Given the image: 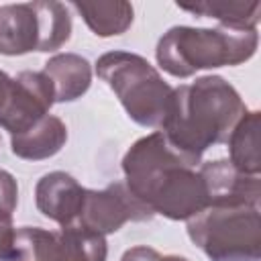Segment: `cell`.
<instances>
[{"instance_id": "cell-1", "label": "cell", "mask_w": 261, "mask_h": 261, "mask_svg": "<svg viewBox=\"0 0 261 261\" xmlns=\"http://www.w3.org/2000/svg\"><path fill=\"white\" fill-rule=\"evenodd\" d=\"M126 188L153 212L169 220H190L208 206L198 165L181 157L153 130L137 139L122 157Z\"/></svg>"}, {"instance_id": "cell-2", "label": "cell", "mask_w": 261, "mask_h": 261, "mask_svg": "<svg viewBox=\"0 0 261 261\" xmlns=\"http://www.w3.org/2000/svg\"><path fill=\"white\" fill-rule=\"evenodd\" d=\"M245 112L247 106L232 84L220 75H202L173 88L159 130L181 157L200 165L210 147L226 143Z\"/></svg>"}, {"instance_id": "cell-3", "label": "cell", "mask_w": 261, "mask_h": 261, "mask_svg": "<svg viewBox=\"0 0 261 261\" xmlns=\"http://www.w3.org/2000/svg\"><path fill=\"white\" fill-rule=\"evenodd\" d=\"M259 45L257 31L200 29L177 24L161 35L155 47L157 65L173 77L186 80L202 69L234 67L249 61Z\"/></svg>"}, {"instance_id": "cell-4", "label": "cell", "mask_w": 261, "mask_h": 261, "mask_svg": "<svg viewBox=\"0 0 261 261\" xmlns=\"http://www.w3.org/2000/svg\"><path fill=\"white\" fill-rule=\"evenodd\" d=\"M96 73L114 92L130 120L161 128L173 88L145 57L128 51H108L98 57Z\"/></svg>"}, {"instance_id": "cell-5", "label": "cell", "mask_w": 261, "mask_h": 261, "mask_svg": "<svg viewBox=\"0 0 261 261\" xmlns=\"http://www.w3.org/2000/svg\"><path fill=\"white\" fill-rule=\"evenodd\" d=\"M188 222V237L210 261H259L261 212L253 204H210Z\"/></svg>"}, {"instance_id": "cell-6", "label": "cell", "mask_w": 261, "mask_h": 261, "mask_svg": "<svg viewBox=\"0 0 261 261\" xmlns=\"http://www.w3.org/2000/svg\"><path fill=\"white\" fill-rule=\"evenodd\" d=\"M71 37V16L65 4L35 0L0 6V55L57 51Z\"/></svg>"}, {"instance_id": "cell-7", "label": "cell", "mask_w": 261, "mask_h": 261, "mask_svg": "<svg viewBox=\"0 0 261 261\" xmlns=\"http://www.w3.org/2000/svg\"><path fill=\"white\" fill-rule=\"evenodd\" d=\"M155 214L126 188L124 181H112L102 190H88L75 224L98 234H112L126 222H145Z\"/></svg>"}, {"instance_id": "cell-8", "label": "cell", "mask_w": 261, "mask_h": 261, "mask_svg": "<svg viewBox=\"0 0 261 261\" xmlns=\"http://www.w3.org/2000/svg\"><path fill=\"white\" fill-rule=\"evenodd\" d=\"M55 104L49 77L43 71H20L12 77L8 104L0 116V126L12 135H20L45 118Z\"/></svg>"}, {"instance_id": "cell-9", "label": "cell", "mask_w": 261, "mask_h": 261, "mask_svg": "<svg viewBox=\"0 0 261 261\" xmlns=\"http://www.w3.org/2000/svg\"><path fill=\"white\" fill-rule=\"evenodd\" d=\"M204 179L208 206L210 204H253L261 202V179L259 175H247L239 171L228 159L206 161L198 165Z\"/></svg>"}, {"instance_id": "cell-10", "label": "cell", "mask_w": 261, "mask_h": 261, "mask_svg": "<svg viewBox=\"0 0 261 261\" xmlns=\"http://www.w3.org/2000/svg\"><path fill=\"white\" fill-rule=\"evenodd\" d=\"M84 196L86 188L65 171H49L35 186L37 210L59 226H67L77 220Z\"/></svg>"}, {"instance_id": "cell-11", "label": "cell", "mask_w": 261, "mask_h": 261, "mask_svg": "<svg viewBox=\"0 0 261 261\" xmlns=\"http://www.w3.org/2000/svg\"><path fill=\"white\" fill-rule=\"evenodd\" d=\"M55 94V102H73L82 98L92 84V65L77 53H57L43 65Z\"/></svg>"}, {"instance_id": "cell-12", "label": "cell", "mask_w": 261, "mask_h": 261, "mask_svg": "<svg viewBox=\"0 0 261 261\" xmlns=\"http://www.w3.org/2000/svg\"><path fill=\"white\" fill-rule=\"evenodd\" d=\"M67 141V126L59 116L47 114L20 135L10 137V149L27 161H43L57 155Z\"/></svg>"}, {"instance_id": "cell-13", "label": "cell", "mask_w": 261, "mask_h": 261, "mask_svg": "<svg viewBox=\"0 0 261 261\" xmlns=\"http://www.w3.org/2000/svg\"><path fill=\"white\" fill-rule=\"evenodd\" d=\"M179 10L202 18H214L222 29L230 31H257L259 22V0H200L194 4H177Z\"/></svg>"}, {"instance_id": "cell-14", "label": "cell", "mask_w": 261, "mask_h": 261, "mask_svg": "<svg viewBox=\"0 0 261 261\" xmlns=\"http://www.w3.org/2000/svg\"><path fill=\"white\" fill-rule=\"evenodd\" d=\"M82 20L96 37H116L128 31L135 18L130 2L108 0V2H71Z\"/></svg>"}, {"instance_id": "cell-15", "label": "cell", "mask_w": 261, "mask_h": 261, "mask_svg": "<svg viewBox=\"0 0 261 261\" xmlns=\"http://www.w3.org/2000/svg\"><path fill=\"white\" fill-rule=\"evenodd\" d=\"M259 122L261 112L259 110H247L241 120L234 124L230 137L226 139L230 163L247 173V175H259L261 171V155H259Z\"/></svg>"}, {"instance_id": "cell-16", "label": "cell", "mask_w": 261, "mask_h": 261, "mask_svg": "<svg viewBox=\"0 0 261 261\" xmlns=\"http://www.w3.org/2000/svg\"><path fill=\"white\" fill-rule=\"evenodd\" d=\"M108 243L104 234L80 224L61 226L57 232V261H106Z\"/></svg>"}, {"instance_id": "cell-17", "label": "cell", "mask_w": 261, "mask_h": 261, "mask_svg": "<svg viewBox=\"0 0 261 261\" xmlns=\"http://www.w3.org/2000/svg\"><path fill=\"white\" fill-rule=\"evenodd\" d=\"M8 261H57V232L41 226L16 228Z\"/></svg>"}, {"instance_id": "cell-18", "label": "cell", "mask_w": 261, "mask_h": 261, "mask_svg": "<svg viewBox=\"0 0 261 261\" xmlns=\"http://www.w3.org/2000/svg\"><path fill=\"white\" fill-rule=\"evenodd\" d=\"M18 204V186L10 171L0 169V212L14 214Z\"/></svg>"}, {"instance_id": "cell-19", "label": "cell", "mask_w": 261, "mask_h": 261, "mask_svg": "<svg viewBox=\"0 0 261 261\" xmlns=\"http://www.w3.org/2000/svg\"><path fill=\"white\" fill-rule=\"evenodd\" d=\"M14 230L16 228L12 226V216L0 212V261H8V257H10Z\"/></svg>"}, {"instance_id": "cell-20", "label": "cell", "mask_w": 261, "mask_h": 261, "mask_svg": "<svg viewBox=\"0 0 261 261\" xmlns=\"http://www.w3.org/2000/svg\"><path fill=\"white\" fill-rule=\"evenodd\" d=\"M159 253L151 247H145V245H139V247H133L128 251H124V255L120 257V261H159Z\"/></svg>"}, {"instance_id": "cell-21", "label": "cell", "mask_w": 261, "mask_h": 261, "mask_svg": "<svg viewBox=\"0 0 261 261\" xmlns=\"http://www.w3.org/2000/svg\"><path fill=\"white\" fill-rule=\"evenodd\" d=\"M10 90H12V77L0 69V116L8 104V98H10Z\"/></svg>"}, {"instance_id": "cell-22", "label": "cell", "mask_w": 261, "mask_h": 261, "mask_svg": "<svg viewBox=\"0 0 261 261\" xmlns=\"http://www.w3.org/2000/svg\"><path fill=\"white\" fill-rule=\"evenodd\" d=\"M159 261H190V259L181 255H165V257H159Z\"/></svg>"}, {"instance_id": "cell-23", "label": "cell", "mask_w": 261, "mask_h": 261, "mask_svg": "<svg viewBox=\"0 0 261 261\" xmlns=\"http://www.w3.org/2000/svg\"><path fill=\"white\" fill-rule=\"evenodd\" d=\"M4 214H6V212H4ZM10 216H12V214H10Z\"/></svg>"}]
</instances>
